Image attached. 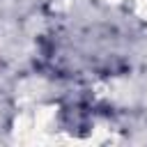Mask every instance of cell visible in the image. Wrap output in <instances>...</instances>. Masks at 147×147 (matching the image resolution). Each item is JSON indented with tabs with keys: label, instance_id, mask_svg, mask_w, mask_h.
<instances>
[{
	"label": "cell",
	"instance_id": "cell-1",
	"mask_svg": "<svg viewBox=\"0 0 147 147\" xmlns=\"http://www.w3.org/2000/svg\"><path fill=\"white\" fill-rule=\"evenodd\" d=\"M138 9H140V14L147 18V0H138Z\"/></svg>",
	"mask_w": 147,
	"mask_h": 147
},
{
	"label": "cell",
	"instance_id": "cell-2",
	"mask_svg": "<svg viewBox=\"0 0 147 147\" xmlns=\"http://www.w3.org/2000/svg\"><path fill=\"white\" fill-rule=\"evenodd\" d=\"M106 2H117V0H106Z\"/></svg>",
	"mask_w": 147,
	"mask_h": 147
}]
</instances>
